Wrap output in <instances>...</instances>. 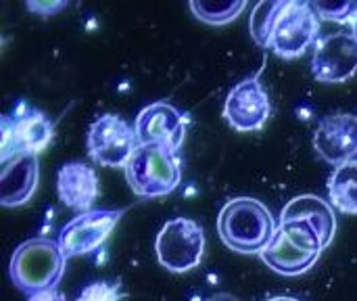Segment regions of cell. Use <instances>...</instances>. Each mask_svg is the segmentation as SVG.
<instances>
[{
    "instance_id": "1",
    "label": "cell",
    "mask_w": 357,
    "mask_h": 301,
    "mask_svg": "<svg viewBox=\"0 0 357 301\" xmlns=\"http://www.w3.org/2000/svg\"><path fill=\"white\" fill-rule=\"evenodd\" d=\"M276 228L268 205L253 197H234L218 214L220 241L234 254L261 256L272 243Z\"/></svg>"
},
{
    "instance_id": "2",
    "label": "cell",
    "mask_w": 357,
    "mask_h": 301,
    "mask_svg": "<svg viewBox=\"0 0 357 301\" xmlns=\"http://www.w3.org/2000/svg\"><path fill=\"white\" fill-rule=\"evenodd\" d=\"M67 268V258L59 241L36 237L23 241L10 256L8 277L10 283L27 298L52 291L61 283Z\"/></svg>"
},
{
    "instance_id": "3",
    "label": "cell",
    "mask_w": 357,
    "mask_h": 301,
    "mask_svg": "<svg viewBox=\"0 0 357 301\" xmlns=\"http://www.w3.org/2000/svg\"><path fill=\"white\" fill-rule=\"evenodd\" d=\"M324 243L316 228L303 220L280 222L261 262L280 277H301L310 272L324 251Z\"/></svg>"
},
{
    "instance_id": "4",
    "label": "cell",
    "mask_w": 357,
    "mask_h": 301,
    "mask_svg": "<svg viewBox=\"0 0 357 301\" xmlns=\"http://www.w3.org/2000/svg\"><path fill=\"white\" fill-rule=\"evenodd\" d=\"M126 182L140 199L172 195L182 182V161L178 151L161 145H138L123 168Z\"/></svg>"
},
{
    "instance_id": "5",
    "label": "cell",
    "mask_w": 357,
    "mask_h": 301,
    "mask_svg": "<svg viewBox=\"0 0 357 301\" xmlns=\"http://www.w3.org/2000/svg\"><path fill=\"white\" fill-rule=\"evenodd\" d=\"M0 163L6 166L21 155H40L54 136V122L38 107L19 98L0 119Z\"/></svg>"
},
{
    "instance_id": "6",
    "label": "cell",
    "mask_w": 357,
    "mask_h": 301,
    "mask_svg": "<svg viewBox=\"0 0 357 301\" xmlns=\"http://www.w3.org/2000/svg\"><path fill=\"white\" fill-rule=\"evenodd\" d=\"M157 262L174 274L197 268L205 254V230L192 218L167 220L155 239Z\"/></svg>"
},
{
    "instance_id": "7",
    "label": "cell",
    "mask_w": 357,
    "mask_h": 301,
    "mask_svg": "<svg viewBox=\"0 0 357 301\" xmlns=\"http://www.w3.org/2000/svg\"><path fill=\"white\" fill-rule=\"evenodd\" d=\"M320 34V15L314 8V2L284 0L282 10L276 17L270 48L280 59H297L318 44Z\"/></svg>"
},
{
    "instance_id": "8",
    "label": "cell",
    "mask_w": 357,
    "mask_h": 301,
    "mask_svg": "<svg viewBox=\"0 0 357 301\" xmlns=\"http://www.w3.org/2000/svg\"><path fill=\"white\" fill-rule=\"evenodd\" d=\"M86 149L88 157L102 168H126L138 149V138L134 128L123 117L107 113L90 124Z\"/></svg>"
},
{
    "instance_id": "9",
    "label": "cell",
    "mask_w": 357,
    "mask_h": 301,
    "mask_svg": "<svg viewBox=\"0 0 357 301\" xmlns=\"http://www.w3.org/2000/svg\"><path fill=\"white\" fill-rule=\"evenodd\" d=\"M126 212H128L126 207L92 210V212L77 214L75 218H71L56 237L65 258L71 260V258H82V256H90L98 251L107 243V239L111 237V233L115 230V226L119 224Z\"/></svg>"
},
{
    "instance_id": "10",
    "label": "cell",
    "mask_w": 357,
    "mask_h": 301,
    "mask_svg": "<svg viewBox=\"0 0 357 301\" xmlns=\"http://www.w3.org/2000/svg\"><path fill=\"white\" fill-rule=\"evenodd\" d=\"M272 115L270 96L257 75L241 80L226 96L224 117L236 132H257Z\"/></svg>"
},
{
    "instance_id": "11",
    "label": "cell",
    "mask_w": 357,
    "mask_h": 301,
    "mask_svg": "<svg viewBox=\"0 0 357 301\" xmlns=\"http://www.w3.org/2000/svg\"><path fill=\"white\" fill-rule=\"evenodd\" d=\"M188 130V117L178 107L167 101H157L146 105L136 122L134 132L138 145H161L180 151Z\"/></svg>"
},
{
    "instance_id": "12",
    "label": "cell",
    "mask_w": 357,
    "mask_h": 301,
    "mask_svg": "<svg viewBox=\"0 0 357 301\" xmlns=\"http://www.w3.org/2000/svg\"><path fill=\"white\" fill-rule=\"evenodd\" d=\"M312 73L322 84H343L357 73V40L339 31L320 38L312 54Z\"/></svg>"
},
{
    "instance_id": "13",
    "label": "cell",
    "mask_w": 357,
    "mask_h": 301,
    "mask_svg": "<svg viewBox=\"0 0 357 301\" xmlns=\"http://www.w3.org/2000/svg\"><path fill=\"white\" fill-rule=\"evenodd\" d=\"M316 153L331 166H341L357 157V115L331 113L320 119L314 132Z\"/></svg>"
},
{
    "instance_id": "14",
    "label": "cell",
    "mask_w": 357,
    "mask_h": 301,
    "mask_svg": "<svg viewBox=\"0 0 357 301\" xmlns=\"http://www.w3.org/2000/svg\"><path fill=\"white\" fill-rule=\"evenodd\" d=\"M100 193L98 174L84 161H69L56 172V195L59 201L77 214L94 210V203Z\"/></svg>"
},
{
    "instance_id": "15",
    "label": "cell",
    "mask_w": 357,
    "mask_h": 301,
    "mask_svg": "<svg viewBox=\"0 0 357 301\" xmlns=\"http://www.w3.org/2000/svg\"><path fill=\"white\" fill-rule=\"evenodd\" d=\"M40 180L38 155H21L2 166L0 170V203L4 207H19L25 205Z\"/></svg>"
},
{
    "instance_id": "16",
    "label": "cell",
    "mask_w": 357,
    "mask_h": 301,
    "mask_svg": "<svg viewBox=\"0 0 357 301\" xmlns=\"http://www.w3.org/2000/svg\"><path fill=\"white\" fill-rule=\"evenodd\" d=\"M291 220H303L312 224L316 233L320 235L324 247H328L335 239L337 218H335V207L331 205V201H324L316 195H299L291 199L280 214V222H291Z\"/></svg>"
},
{
    "instance_id": "17",
    "label": "cell",
    "mask_w": 357,
    "mask_h": 301,
    "mask_svg": "<svg viewBox=\"0 0 357 301\" xmlns=\"http://www.w3.org/2000/svg\"><path fill=\"white\" fill-rule=\"evenodd\" d=\"M328 201L345 216H357V159L341 163L328 178Z\"/></svg>"
},
{
    "instance_id": "18",
    "label": "cell",
    "mask_w": 357,
    "mask_h": 301,
    "mask_svg": "<svg viewBox=\"0 0 357 301\" xmlns=\"http://www.w3.org/2000/svg\"><path fill=\"white\" fill-rule=\"evenodd\" d=\"M190 13L207 23V25H228L232 21H236L241 17V13L247 8L245 0H234V2H203V0H192L188 2Z\"/></svg>"
},
{
    "instance_id": "19",
    "label": "cell",
    "mask_w": 357,
    "mask_h": 301,
    "mask_svg": "<svg viewBox=\"0 0 357 301\" xmlns=\"http://www.w3.org/2000/svg\"><path fill=\"white\" fill-rule=\"evenodd\" d=\"M282 6H284V0H261L253 6L251 19H249V31L255 44H259L261 48H270L274 23Z\"/></svg>"
},
{
    "instance_id": "20",
    "label": "cell",
    "mask_w": 357,
    "mask_h": 301,
    "mask_svg": "<svg viewBox=\"0 0 357 301\" xmlns=\"http://www.w3.org/2000/svg\"><path fill=\"white\" fill-rule=\"evenodd\" d=\"M75 301H123L119 281H92L88 283Z\"/></svg>"
},
{
    "instance_id": "21",
    "label": "cell",
    "mask_w": 357,
    "mask_h": 301,
    "mask_svg": "<svg viewBox=\"0 0 357 301\" xmlns=\"http://www.w3.org/2000/svg\"><path fill=\"white\" fill-rule=\"evenodd\" d=\"M314 8L326 21L351 23L357 10V2H314Z\"/></svg>"
},
{
    "instance_id": "22",
    "label": "cell",
    "mask_w": 357,
    "mask_h": 301,
    "mask_svg": "<svg viewBox=\"0 0 357 301\" xmlns=\"http://www.w3.org/2000/svg\"><path fill=\"white\" fill-rule=\"evenodd\" d=\"M67 6L65 0H27V8L40 17H52Z\"/></svg>"
},
{
    "instance_id": "23",
    "label": "cell",
    "mask_w": 357,
    "mask_h": 301,
    "mask_svg": "<svg viewBox=\"0 0 357 301\" xmlns=\"http://www.w3.org/2000/svg\"><path fill=\"white\" fill-rule=\"evenodd\" d=\"M27 301H67L65 295L59 291V289H52V291H42V293H36L31 298H27Z\"/></svg>"
},
{
    "instance_id": "24",
    "label": "cell",
    "mask_w": 357,
    "mask_h": 301,
    "mask_svg": "<svg viewBox=\"0 0 357 301\" xmlns=\"http://www.w3.org/2000/svg\"><path fill=\"white\" fill-rule=\"evenodd\" d=\"M205 301H241V300H238V298H234V295H230V293H215V295L207 298Z\"/></svg>"
},
{
    "instance_id": "25",
    "label": "cell",
    "mask_w": 357,
    "mask_h": 301,
    "mask_svg": "<svg viewBox=\"0 0 357 301\" xmlns=\"http://www.w3.org/2000/svg\"><path fill=\"white\" fill-rule=\"evenodd\" d=\"M266 301H301V300H297V298H284V295H280V298H270V300H266Z\"/></svg>"
},
{
    "instance_id": "26",
    "label": "cell",
    "mask_w": 357,
    "mask_h": 301,
    "mask_svg": "<svg viewBox=\"0 0 357 301\" xmlns=\"http://www.w3.org/2000/svg\"><path fill=\"white\" fill-rule=\"evenodd\" d=\"M351 34L356 36V40H357V10H356V15H354V21H351Z\"/></svg>"
}]
</instances>
